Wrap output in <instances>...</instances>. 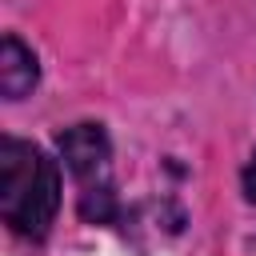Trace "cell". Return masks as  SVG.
<instances>
[{"label": "cell", "instance_id": "1", "mask_svg": "<svg viewBox=\"0 0 256 256\" xmlns=\"http://www.w3.org/2000/svg\"><path fill=\"white\" fill-rule=\"evenodd\" d=\"M60 208V168L36 144L0 140V216L12 232L40 240Z\"/></svg>", "mask_w": 256, "mask_h": 256}, {"label": "cell", "instance_id": "2", "mask_svg": "<svg viewBox=\"0 0 256 256\" xmlns=\"http://www.w3.org/2000/svg\"><path fill=\"white\" fill-rule=\"evenodd\" d=\"M56 152L64 160V168L80 180V188H100L108 184V160H112V144L104 124H72L56 136Z\"/></svg>", "mask_w": 256, "mask_h": 256}, {"label": "cell", "instance_id": "3", "mask_svg": "<svg viewBox=\"0 0 256 256\" xmlns=\"http://www.w3.org/2000/svg\"><path fill=\"white\" fill-rule=\"evenodd\" d=\"M40 80V64H36V52L16 36L8 32L0 40V96L4 100H24Z\"/></svg>", "mask_w": 256, "mask_h": 256}, {"label": "cell", "instance_id": "4", "mask_svg": "<svg viewBox=\"0 0 256 256\" xmlns=\"http://www.w3.org/2000/svg\"><path fill=\"white\" fill-rule=\"evenodd\" d=\"M240 180H244V196L256 204V152H252V160L244 164V176H240Z\"/></svg>", "mask_w": 256, "mask_h": 256}]
</instances>
